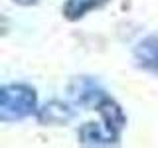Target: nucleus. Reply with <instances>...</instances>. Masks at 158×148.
<instances>
[{
    "label": "nucleus",
    "instance_id": "nucleus-2",
    "mask_svg": "<svg viewBox=\"0 0 158 148\" xmlns=\"http://www.w3.org/2000/svg\"><path fill=\"white\" fill-rule=\"evenodd\" d=\"M136 53L142 57V63L146 67L158 69V38H150L144 43H140Z\"/></svg>",
    "mask_w": 158,
    "mask_h": 148
},
{
    "label": "nucleus",
    "instance_id": "nucleus-3",
    "mask_svg": "<svg viewBox=\"0 0 158 148\" xmlns=\"http://www.w3.org/2000/svg\"><path fill=\"white\" fill-rule=\"evenodd\" d=\"M18 2H22V4H32V2H36V0H18Z\"/></svg>",
    "mask_w": 158,
    "mask_h": 148
},
{
    "label": "nucleus",
    "instance_id": "nucleus-1",
    "mask_svg": "<svg viewBox=\"0 0 158 148\" xmlns=\"http://www.w3.org/2000/svg\"><path fill=\"white\" fill-rule=\"evenodd\" d=\"M34 103H36L34 89H28V87H22V85H12V87L2 89V111H4V115H6L10 109H14L16 117H24L34 109Z\"/></svg>",
    "mask_w": 158,
    "mask_h": 148
}]
</instances>
